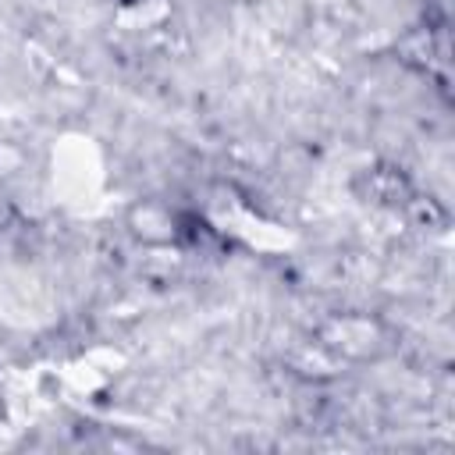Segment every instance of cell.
<instances>
[{
	"instance_id": "6da1fadb",
	"label": "cell",
	"mask_w": 455,
	"mask_h": 455,
	"mask_svg": "<svg viewBox=\"0 0 455 455\" xmlns=\"http://www.w3.org/2000/svg\"><path fill=\"white\" fill-rule=\"evenodd\" d=\"M313 341L334 359V363H352V366H363V363H377L391 352L395 345V334L391 327L380 320V316H370V313H331Z\"/></svg>"
},
{
	"instance_id": "7a4b0ae2",
	"label": "cell",
	"mask_w": 455,
	"mask_h": 455,
	"mask_svg": "<svg viewBox=\"0 0 455 455\" xmlns=\"http://www.w3.org/2000/svg\"><path fill=\"white\" fill-rule=\"evenodd\" d=\"M124 235L142 249H178L185 242V213L164 196H139L121 213Z\"/></svg>"
},
{
	"instance_id": "3957f363",
	"label": "cell",
	"mask_w": 455,
	"mask_h": 455,
	"mask_svg": "<svg viewBox=\"0 0 455 455\" xmlns=\"http://www.w3.org/2000/svg\"><path fill=\"white\" fill-rule=\"evenodd\" d=\"M363 196H366V203H373V206L402 210V206L416 196V185H412V178H409L402 167L377 164V167H366V174H363Z\"/></svg>"
},
{
	"instance_id": "277c9868",
	"label": "cell",
	"mask_w": 455,
	"mask_h": 455,
	"mask_svg": "<svg viewBox=\"0 0 455 455\" xmlns=\"http://www.w3.org/2000/svg\"><path fill=\"white\" fill-rule=\"evenodd\" d=\"M402 210H405L409 220H412L416 228H423V231H444V228H448V210H444V203H437V199H430V196H412Z\"/></svg>"
}]
</instances>
